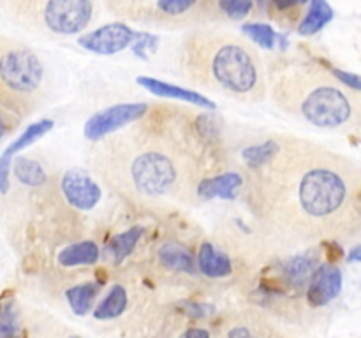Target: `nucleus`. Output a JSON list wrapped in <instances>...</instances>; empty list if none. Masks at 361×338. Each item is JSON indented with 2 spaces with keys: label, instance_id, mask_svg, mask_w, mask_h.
Wrapping results in <instances>:
<instances>
[{
  "label": "nucleus",
  "instance_id": "obj_21",
  "mask_svg": "<svg viewBox=\"0 0 361 338\" xmlns=\"http://www.w3.org/2000/svg\"><path fill=\"white\" fill-rule=\"evenodd\" d=\"M14 175H16V178L21 183H25L28 187L42 185L48 180L42 165L27 157H18L14 161Z\"/></svg>",
  "mask_w": 361,
  "mask_h": 338
},
{
  "label": "nucleus",
  "instance_id": "obj_28",
  "mask_svg": "<svg viewBox=\"0 0 361 338\" xmlns=\"http://www.w3.org/2000/svg\"><path fill=\"white\" fill-rule=\"evenodd\" d=\"M328 70H330L331 76H337L338 81H342L345 87L349 84V87L355 88V90H360V76H358V74L344 73V70L337 69V67H331V65H328Z\"/></svg>",
  "mask_w": 361,
  "mask_h": 338
},
{
  "label": "nucleus",
  "instance_id": "obj_18",
  "mask_svg": "<svg viewBox=\"0 0 361 338\" xmlns=\"http://www.w3.org/2000/svg\"><path fill=\"white\" fill-rule=\"evenodd\" d=\"M127 308V292L122 285H113L109 289L108 296L99 303L97 308L94 310V317L99 320H109L122 315L123 310Z\"/></svg>",
  "mask_w": 361,
  "mask_h": 338
},
{
  "label": "nucleus",
  "instance_id": "obj_15",
  "mask_svg": "<svg viewBox=\"0 0 361 338\" xmlns=\"http://www.w3.org/2000/svg\"><path fill=\"white\" fill-rule=\"evenodd\" d=\"M99 259V246L92 239L74 243V245L66 246L59 254V264L63 268L83 266V264H95Z\"/></svg>",
  "mask_w": 361,
  "mask_h": 338
},
{
  "label": "nucleus",
  "instance_id": "obj_32",
  "mask_svg": "<svg viewBox=\"0 0 361 338\" xmlns=\"http://www.w3.org/2000/svg\"><path fill=\"white\" fill-rule=\"evenodd\" d=\"M210 312H212L210 306L196 305V303L189 305V310H187V313H189V315H192V317H207Z\"/></svg>",
  "mask_w": 361,
  "mask_h": 338
},
{
  "label": "nucleus",
  "instance_id": "obj_10",
  "mask_svg": "<svg viewBox=\"0 0 361 338\" xmlns=\"http://www.w3.org/2000/svg\"><path fill=\"white\" fill-rule=\"evenodd\" d=\"M342 291V271L335 264H324L317 268L310 277L307 299L310 306H324L334 301Z\"/></svg>",
  "mask_w": 361,
  "mask_h": 338
},
{
  "label": "nucleus",
  "instance_id": "obj_1",
  "mask_svg": "<svg viewBox=\"0 0 361 338\" xmlns=\"http://www.w3.org/2000/svg\"><path fill=\"white\" fill-rule=\"evenodd\" d=\"M190 51V73L203 83L233 97L254 99L263 92V69L257 53L238 39L197 41ZM204 84V87H207Z\"/></svg>",
  "mask_w": 361,
  "mask_h": 338
},
{
  "label": "nucleus",
  "instance_id": "obj_17",
  "mask_svg": "<svg viewBox=\"0 0 361 338\" xmlns=\"http://www.w3.org/2000/svg\"><path fill=\"white\" fill-rule=\"evenodd\" d=\"M159 259L162 266L173 271H183V273H194V259L189 250L183 245L175 242L164 243L159 250Z\"/></svg>",
  "mask_w": 361,
  "mask_h": 338
},
{
  "label": "nucleus",
  "instance_id": "obj_24",
  "mask_svg": "<svg viewBox=\"0 0 361 338\" xmlns=\"http://www.w3.org/2000/svg\"><path fill=\"white\" fill-rule=\"evenodd\" d=\"M314 271V263L309 257H295L286 266V275H288L289 284H303L310 280Z\"/></svg>",
  "mask_w": 361,
  "mask_h": 338
},
{
  "label": "nucleus",
  "instance_id": "obj_27",
  "mask_svg": "<svg viewBox=\"0 0 361 338\" xmlns=\"http://www.w3.org/2000/svg\"><path fill=\"white\" fill-rule=\"evenodd\" d=\"M18 331V320L11 306L0 308V338H14Z\"/></svg>",
  "mask_w": 361,
  "mask_h": 338
},
{
  "label": "nucleus",
  "instance_id": "obj_4",
  "mask_svg": "<svg viewBox=\"0 0 361 338\" xmlns=\"http://www.w3.org/2000/svg\"><path fill=\"white\" fill-rule=\"evenodd\" d=\"M129 176L137 192L147 197H162L178 185V165L161 150H145L133 158Z\"/></svg>",
  "mask_w": 361,
  "mask_h": 338
},
{
  "label": "nucleus",
  "instance_id": "obj_8",
  "mask_svg": "<svg viewBox=\"0 0 361 338\" xmlns=\"http://www.w3.org/2000/svg\"><path fill=\"white\" fill-rule=\"evenodd\" d=\"M136 30L115 21V23H108L104 27H99L88 34L81 35L78 39V44L87 51L95 53V55H116V53L129 48L136 41Z\"/></svg>",
  "mask_w": 361,
  "mask_h": 338
},
{
  "label": "nucleus",
  "instance_id": "obj_6",
  "mask_svg": "<svg viewBox=\"0 0 361 338\" xmlns=\"http://www.w3.org/2000/svg\"><path fill=\"white\" fill-rule=\"evenodd\" d=\"M44 27L53 34L73 35L85 30L94 20L95 6L88 0H49L37 4Z\"/></svg>",
  "mask_w": 361,
  "mask_h": 338
},
{
  "label": "nucleus",
  "instance_id": "obj_13",
  "mask_svg": "<svg viewBox=\"0 0 361 338\" xmlns=\"http://www.w3.org/2000/svg\"><path fill=\"white\" fill-rule=\"evenodd\" d=\"M197 263H200L201 273L210 278H224L233 273V264L228 254L217 250L208 242L201 245Z\"/></svg>",
  "mask_w": 361,
  "mask_h": 338
},
{
  "label": "nucleus",
  "instance_id": "obj_23",
  "mask_svg": "<svg viewBox=\"0 0 361 338\" xmlns=\"http://www.w3.org/2000/svg\"><path fill=\"white\" fill-rule=\"evenodd\" d=\"M243 32L252 39L256 44H259L261 48L271 49L277 46L279 34L267 23H249L243 25Z\"/></svg>",
  "mask_w": 361,
  "mask_h": 338
},
{
  "label": "nucleus",
  "instance_id": "obj_26",
  "mask_svg": "<svg viewBox=\"0 0 361 338\" xmlns=\"http://www.w3.org/2000/svg\"><path fill=\"white\" fill-rule=\"evenodd\" d=\"M217 7L222 13L228 14L229 18L242 20L252 11V2H247V0H222V2L217 4Z\"/></svg>",
  "mask_w": 361,
  "mask_h": 338
},
{
  "label": "nucleus",
  "instance_id": "obj_2",
  "mask_svg": "<svg viewBox=\"0 0 361 338\" xmlns=\"http://www.w3.org/2000/svg\"><path fill=\"white\" fill-rule=\"evenodd\" d=\"M349 196V183L330 165L307 169L296 185L300 210L307 218L317 222H326L341 213L348 206Z\"/></svg>",
  "mask_w": 361,
  "mask_h": 338
},
{
  "label": "nucleus",
  "instance_id": "obj_31",
  "mask_svg": "<svg viewBox=\"0 0 361 338\" xmlns=\"http://www.w3.org/2000/svg\"><path fill=\"white\" fill-rule=\"evenodd\" d=\"M228 338H254V334L247 326H235L229 331Z\"/></svg>",
  "mask_w": 361,
  "mask_h": 338
},
{
  "label": "nucleus",
  "instance_id": "obj_34",
  "mask_svg": "<svg viewBox=\"0 0 361 338\" xmlns=\"http://www.w3.org/2000/svg\"><path fill=\"white\" fill-rule=\"evenodd\" d=\"M4 134H6V123H4V120L0 118V137H2Z\"/></svg>",
  "mask_w": 361,
  "mask_h": 338
},
{
  "label": "nucleus",
  "instance_id": "obj_22",
  "mask_svg": "<svg viewBox=\"0 0 361 338\" xmlns=\"http://www.w3.org/2000/svg\"><path fill=\"white\" fill-rule=\"evenodd\" d=\"M51 129H53L51 120H41V122L32 123V125L27 127V130H25V132L21 134L16 141H13V143L6 148V151H4V157L13 158L14 154H18L20 150L27 148L28 144H32L34 141H37L39 137H42L46 132H49Z\"/></svg>",
  "mask_w": 361,
  "mask_h": 338
},
{
  "label": "nucleus",
  "instance_id": "obj_19",
  "mask_svg": "<svg viewBox=\"0 0 361 338\" xmlns=\"http://www.w3.org/2000/svg\"><path fill=\"white\" fill-rule=\"evenodd\" d=\"M99 292V285L95 282H85V284L73 285L66 291V298L69 301L71 308L78 315H85L92 308L95 296Z\"/></svg>",
  "mask_w": 361,
  "mask_h": 338
},
{
  "label": "nucleus",
  "instance_id": "obj_3",
  "mask_svg": "<svg viewBox=\"0 0 361 338\" xmlns=\"http://www.w3.org/2000/svg\"><path fill=\"white\" fill-rule=\"evenodd\" d=\"M291 104L296 115L319 129H341L351 122L356 113L355 104L348 94L326 80L319 83L309 77L307 83L298 87Z\"/></svg>",
  "mask_w": 361,
  "mask_h": 338
},
{
  "label": "nucleus",
  "instance_id": "obj_29",
  "mask_svg": "<svg viewBox=\"0 0 361 338\" xmlns=\"http://www.w3.org/2000/svg\"><path fill=\"white\" fill-rule=\"evenodd\" d=\"M9 164L11 158L0 157V192H7L9 189Z\"/></svg>",
  "mask_w": 361,
  "mask_h": 338
},
{
  "label": "nucleus",
  "instance_id": "obj_14",
  "mask_svg": "<svg viewBox=\"0 0 361 338\" xmlns=\"http://www.w3.org/2000/svg\"><path fill=\"white\" fill-rule=\"evenodd\" d=\"M143 232H145L143 225H134V227L123 231L122 234L113 236L111 242L106 245V250H104L106 257H109L115 266L116 264H120L126 257H129V254H133L134 246L137 245V242L141 239Z\"/></svg>",
  "mask_w": 361,
  "mask_h": 338
},
{
  "label": "nucleus",
  "instance_id": "obj_7",
  "mask_svg": "<svg viewBox=\"0 0 361 338\" xmlns=\"http://www.w3.org/2000/svg\"><path fill=\"white\" fill-rule=\"evenodd\" d=\"M148 111L147 102H123V104L109 106L102 111L94 113L85 123V137L90 141H99L101 137L122 129L127 123H133L145 116Z\"/></svg>",
  "mask_w": 361,
  "mask_h": 338
},
{
  "label": "nucleus",
  "instance_id": "obj_12",
  "mask_svg": "<svg viewBox=\"0 0 361 338\" xmlns=\"http://www.w3.org/2000/svg\"><path fill=\"white\" fill-rule=\"evenodd\" d=\"M243 178L240 173L229 171L222 173V175L214 176V178H207L197 185V196L203 199H214V197H221V199H235L236 190L242 187Z\"/></svg>",
  "mask_w": 361,
  "mask_h": 338
},
{
  "label": "nucleus",
  "instance_id": "obj_20",
  "mask_svg": "<svg viewBox=\"0 0 361 338\" xmlns=\"http://www.w3.org/2000/svg\"><path fill=\"white\" fill-rule=\"evenodd\" d=\"M279 154V143L275 139H267L259 144H252L243 150V161L250 169H259L274 161Z\"/></svg>",
  "mask_w": 361,
  "mask_h": 338
},
{
  "label": "nucleus",
  "instance_id": "obj_30",
  "mask_svg": "<svg viewBox=\"0 0 361 338\" xmlns=\"http://www.w3.org/2000/svg\"><path fill=\"white\" fill-rule=\"evenodd\" d=\"M178 338H210V333L207 330H203V327H189Z\"/></svg>",
  "mask_w": 361,
  "mask_h": 338
},
{
  "label": "nucleus",
  "instance_id": "obj_11",
  "mask_svg": "<svg viewBox=\"0 0 361 338\" xmlns=\"http://www.w3.org/2000/svg\"><path fill=\"white\" fill-rule=\"evenodd\" d=\"M137 84H141L143 88H147L150 94L159 95V97L178 99V101L190 102V104H196V106H200V108H207V109L217 108V106H215V102H212L210 99H207L204 95L197 94V92L187 90V88L178 87V84L166 83V81L155 80V77L140 76L137 77Z\"/></svg>",
  "mask_w": 361,
  "mask_h": 338
},
{
  "label": "nucleus",
  "instance_id": "obj_16",
  "mask_svg": "<svg viewBox=\"0 0 361 338\" xmlns=\"http://www.w3.org/2000/svg\"><path fill=\"white\" fill-rule=\"evenodd\" d=\"M335 13L331 9V6L324 0H314L310 2L309 11H307L305 18L300 23L298 34L300 35H314L319 30H323L331 20H334Z\"/></svg>",
  "mask_w": 361,
  "mask_h": 338
},
{
  "label": "nucleus",
  "instance_id": "obj_9",
  "mask_svg": "<svg viewBox=\"0 0 361 338\" xmlns=\"http://www.w3.org/2000/svg\"><path fill=\"white\" fill-rule=\"evenodd\" d=\"M62 192L67 203L80 211H88L101 201V187L81 169H69L62 176Z\"/></svg>",
  "mask_w": 361,
  "mask_h": 338
},
{
  "label": "nucleus",
  "instance_id": "obj_5",
  "mask_svg": "<svg viewBox=\"0 0 361 338\" xmlns=\"http://www.w3.org/2000/svg\"><path fill=\"white\" fill-rule=\"evenodd\" d=\"M42 65L37 56L25 48L0 51V84L11 92L28 94L42 81Z\"/></svg>",
  "mask_w": 361,
  "mask_h": 338
},
{
  "label": "nucleus",
  "instance_id": "obj_25",
  "mask_svg": "<svg viewBox=\"0 0 361 338\" xmlns=\"http://www.w3.org/2000/svg\"><path fill=\"white\" fill-rule=\"evenodd\" d=\"M152 7L159 11V14L166 18H182L185 16L189 11H194L197 7L196 2L190 0H162V2L150 4Z\"/></svg>",
  "mask_w": 361,
  "mask_h": 338
},
{
  "label": "nucleus",
  "instance_id": "obj_33",
  "mask_svg": "<svg viewBox=\"0 0 361 338\" xmlns=\"http://www.w3.org/2000/svg\"><path fill=\"white\" fill-rule=\"evenodd\" d=\"M361 246L360 245H356L355 249L351 250V252H349V256H348V263H358V261L361 259Z\"/></svg>",
  "mask_w": 361,
  "mask_h": 338
}]
</instances>
